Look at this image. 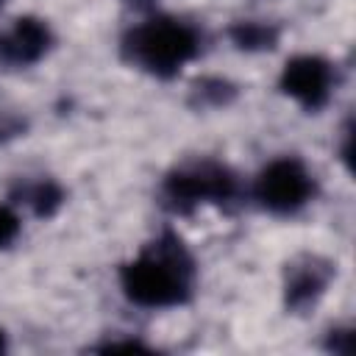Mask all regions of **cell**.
<instances>
[{"label": "cell", "mask_w": 356, "mask_h": 356, "mask_svg": "<svg viewBox=\"0 0 356 356\" xmlns=\"http://www.w3.org/2000/svg\"><path fill=\"white\" fill-rule=\"evenodd\" d=\"M122 292L145 309L181 306L192 292V259L175 236H161L120 273Z\"/></svg>", "instance_id": "obj_1"}, {"label": "cell", "mask_w": 356, "mask_h": 356, "mask_svg": "<svg viewBox=\"0 0 356 356\" xmlns=\"http://www.w3.org/2000/svg\"><path fill=\"white\" fill-rule=\"evenodd\" d=\"M197 47H200L197 31L175 17L145 19L125 36V56L136 67L159 78L175 75L184 64H189L197 56Z\"/></svg>", "instance_id": "obj_2"}, {"label": "cell", "mask_w": 356, "mask_h": 356, "mask_svg": "<svg viewBox=\"0 0 356 356\" xmlns=\"http://www.w3.org/2000/svg\"><path fill=\"white\" fill-rule=\"evenodd\" d=\"M164 195L175 209H195L200 203H225L236 195V178L225 164L195 161L178 167L164 181Z\"/></svg>", "instance_id": "obj_3"}, {"label": "cell", "mask_w": 356, "mask_h": 356, "mask_svg": "<svg viewBox=\"0 0 356 356\" xmlns=\"http://www.w3.org/2000/svg\"><path fill=\"white\" fill-rule=\"evenodd\" d=\"M256 200L273 214H292L314 195V178L298 159H275L256 175Z\"/></svg>", "instance_id": "obj_4"}, {"label": "cell", "mask_w": 356, "mask_h": 356, "mask_svg": "<svg viewBox=\"0 0 356 356\" xmlns=\"http://www.w3.org/2000/svg\"><path fill=\"white\" fill-rule=\"evenodd\" d=\"M281 89L303 108H320L334 89V67L320 56H295L281 72Z\"/></svg>", "instance_id": "obj_5"}, {"label": "cell", "mask_w": 356, "mask_h": 356, "mask_svg": "<svg viewBox=\"0 0 356 356\" xmlns=\"http://www.w3.org/2000/svg\"><path fill=\"white\" fill-rule=\"evenodd\" d=\"M50 47V28L36 17H17L0 31V61L11 67H28L39 61Z\"/></svg>", "instance_id": "obj_6"}, {"label": "cell", "mask_w": 356, "mask_h": 356, "mask_svg": "<svg viewBox=\"0 0 356 356\" xmlns=\"http://www.w3.org/2000/svg\"><path fill=\"white\" fill-rule=\"evenodd\" d=\"M328 284V270L320 267L314 259H306L303 264H298L292 273H289V281H286V300L292 306H306V303H314L323 289Z\"/></svg>", "instance_id": "obj_7"}, {"label": "cell", "mask_w": 356, "mask_h": 356, "mask_svg": "<svg viewBox=\"0 0 356 356\" xmlns=\"http://www.w3.org/2000/svg\"><path fill=\"white\" fill-rule=\"evenodd\" d=\"M234 36H236V44H242V47H264V44L270 47V42H273V31L264 28V25H259V22L239 25L234 31Z\"/></svg>", "instance_id": "obj_8"}, {"label": "cell", "mask_w": 356, "mask_h": 356, "mask_svg": "<svg viewBox=\"0 0 356 356\" xmlns=\"http://www.w3.org/2000/svg\"><path fill=\"white\" fill-rule=\"evenodd\" d=\"M17 234H19V217L8 206H0V248L14 242Z\"/></svg>", "instance_id": "obj_9"}, {"label": "cell", "mask_w": 356, "mask_h": 356, "mask_svg": "<svg viewBox=\"0 0 356 356\" xmlns=\"http://www.w3.org/2000/svg\"><path fill=\"white\" fill-rule=\"evenodd\" d=\"M0 350H6V334L0 331Z\"/></svg>", "instance_id": "obj_10"}]
</instances>
